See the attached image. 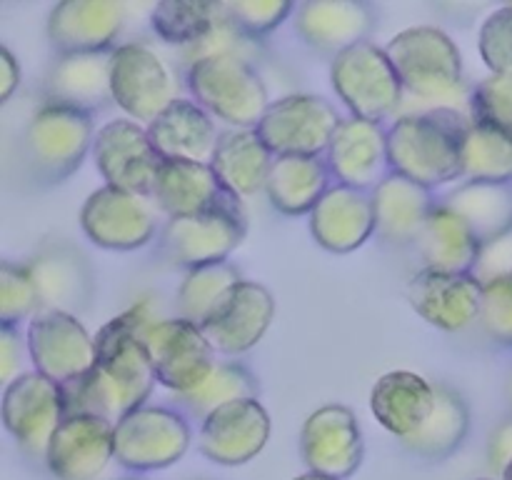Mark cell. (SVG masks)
<instances>
[{"label": "cell", "mask_w": 512, "mask_h": 480, "mask_svg": "<svg viewBox=\"0 0 512 480\" xmlns=\"http://www.w3.org/2000/svg\"><path fill=\"white\" fill-rule=\"evenodd\" d=\"M153 318L148 300L115 315L95 333V365L88 375L63 385L65 413H93L118 423L143 408L155 388V370L143 335Z\"/></svg>", "instance_id": "6da1fadb"}, {"label": "cell", "mask_w": 512, "mask_h": 480, "mask_svg": "<svg viewBox=\"0 0 512 480\" xmlns=\"http://www.w3.org/2000/svg\"><path fill=\"white\" fill-rule=\"evenodd\" d=\"M385 53L405 90L398 118L443 108L470 113L473 88L465 83L463 55L445 30L433 25L400 30L385 45Z\"/></svg>", "instance_id": "7a4b0ae2"}, {"label": "cell", "mask_w": 512, "mask_h": 480, "mask_svg": "<svg viewBox=\"0 0 512 480\" xmlns=\"http://www.w3.org/2000/svg\"><path fill=\"white\" fill-rule=\"evenodd\" d=\"M470 123V113L450 108L400 115L388 130L390 173L428 190L463 180V140Z\"/></svg>", "instance_id": "3957f363"}, {"label": "cell", "mask_w": 512, "mask_h": 480, "mask_svg": "<svg viewBox=\"0 0 512 480\" xmlns=\"http://www.w3.org/2000/svg\"><path fill=\"white\" fill-rule=\"evenodd\" d=\"M93 115L58 103H43L23 133V163L40 185H58L83 165L95 143Z\"/></svg>", "instance_id": "277c9868"}, {"label": "cell", "mask_w": 512, "mask_h": 480, "mask_svg": "<svg viewBox=\"0 0 512 480\" xmlns=\"http://www.w3.org/2000/svg\"><path fill=\"white\" fill-rule=\"evenodd\" d=\"M188 88L200 108L233 128H258L270 95L253 63L238 55H210L188 65Z\"/></svg>", "instance_id": "5b68a950"}, {"label": "cell", "mask_w": 512, "mask_h": 480, "mask_svg": "<svg viewBox=\"0 0 512 480\" xmlns=\"http://www.w3.org/2000/svg\"><path fill=\"white\" fill-rule=\"evenodd\" d=\"M330 80L353 118L383 123L385 118L398 115L403 108V83L385 48L370 40L335 55L330 65Z\"/></svg>", "instance_id": "8992f818"}, {"label": "cell", "mask_w": 512, "mask_h": 480, "mask_svg": "<svg viewBox=\"0 0 512 480\" xmlns=\"http://www.w3.org/2000/svg\"><path fill=\"white\" fill-rule=\"evenodd\" d=\"M113 103L135 123L150 125L180 98L175 75L153 48L125 43L110 50Z\"/></svg>", "instance_id": "52a82bcc"}, {"label": "cell", "mask_w": 512, "mask_h": 480, "mask_svg": "<svg viewBox=\"0 0 512 480\" xmlns=\"http://www.w3.org/2000/svg\"><path fill=\"white\" fill-rule=\"evenodd\" d=\"M340 123L343 118L325 98L293 93L273 100L255 130L275 158L285 155L323 158Z\"/></svg>", "instance_id": "ba28073f"}, {"label": "cell", "mask_w": 512, "mask_h": 480, "mask_svg": "<svg viewBox=\"0 0 512 480\" xmlns=\"http://www.w3.org/2000/svg\"><path fill=\"white\" fill-rule=\"evenodd\" d=\"M143 343L153 363L155 380L173 395L193 393L218 365L213 345L208 343L200 325L180 315L153 320L145 330Z\"/></svg>", "instance_id": "9c48e42d"}, {"label": "cell", "mask_w": 512, "mask_h": 480, "mask_svg": "<svg viewBox=\"0 0 512 480\" xmlns=\"http://www.w3.org/2000/svg\"><path fill=\"white\" fill-rule=\"evenodd\" d=\"M190 445V425L178 410L143 405L115 423V460L148 473L178 463Z\"/></svg>", "instance_id": "30bf717a"}, {"label": "cell", "mask_w": 512, "mask_h": 480, "mask_svg": "<svg viewBox=\"0 0 512 480\" xmlns=\"http://www.w3.org/2000/svg\"><path fill=\"white\" fill-rule=\"evenodd\" d=\"M158 210L150 195L103 185L85 200L80 228L98 248L135 250L148 245L158 233Z\"/></svg>", "instance_id": "8fae6325"}, {"label": "cell", "mask_w": 512, "mask_h": 480, "mask_svg": "<svg viewBox=\"0 0 512 480\" xmlns=\"http://www.w3.org/2000/svg\"><path fill=\"white\" fill-rule=\"evenodd\" d=\"M25 345L35 370L58 385L75 383L95 365V335L63 310H40L28 323Z\"/></svg>", "instance_id": "7c38bea8"}, {"label": "cell", "mask_w": 512, "mask_h": 480, "mask_svg": "<svg viewBox=\"0 0 512 480\" xmlns=\"http://www.w3.org/2000/svg\"><path fill=\"white\" fill-rule=\"evenodd\" d=\"M93 158L105 185L150 198L165 163L148 130L135 120H110L103 125L95 135Z\"/></svg>", "instance_id": "4fadbf2b"}, {"label": "cell", "mask_w": 512, "mask_h": 480, "mask_svg": "<svg viewBox=\"0 0 512 480\" xmlns=\"http://www.w3.org/2000/svg\"><path fill=\"white\" fill-rule=\"evenodd\" d=\"M63 385L38 370L18 375L3 390V425L15 443L30 455L45 458L55 430L65 418Z\"/></svg>", "instance_id": "5bb4252c"}, {"label": "cell", "mask_w": 512, "mask_h": 480, "mask_svg": "<svg viewBox=\"0 0 512 480\" xmlns=\"http://www.w3.org/2000/svg\"><path fill=\"white\" fill-rule=\"evenodd\" d=\"M300 455L310 473L333 480L350 478L365 455L363 433L353 410L338 403L313 410L300 430Z\"/></svg>", "instance_id": "9a60e30c"}, {"label": "cell", "mask_w": 512, "mask_h": 480, "mask_svg": "<svg viewBox=\"0 0 512 480\" xmlns=\"http://www.w3.org/2000/svg\"><path fill=\"white\" fill-rule=\"evenodd\" d=\"M43 460L58 480H98L115 460V423L93 413L65 415Z\"/></svg>", "instance_id": "2e32d148"}, {"label": "cell", "mask_w": 512, "mask_h": 480, "mask_svg": "<svg viewBox=\"0 0 512 480\" xmlns=\"http://www.w3.org/2000/svg\"><path fill=\"white\" fill-rule=\"evenodd\" d=\"M245 213H203L190 218H170L160 235V253L168 263L183 268L225 263L228 255L243 243Z\"/></svg>", "instance_id": "e0dca14e"}, {"label": "cell", "mask_w": 512, "mask_h": 480, "mask_svg": "<svg viewBox=\"0 0 512 480\" xmlns=\"http://www.w3.org/2000/svg\"><path fill=\"white\" fill-rule=\"evenodd\" d=\"M270 440V415L258 398L238 400L215 410L200 425V453L210 463L245 465L263 453Z\"/></svg>", "instance_id": "ac0fdd59"}, {"label": "cell", "mask_w": 512, "mask_h": 480, "mask_svg": "<svg viewBox=\"0 0 512 480\" xmlns=\"http://www.w3.org/2000/svg\"><path fill=\"white\" fill-rule=\"evenodd\" d=\"M408 303L415 313L440 330H465L480 315L483 283L473 273H443L420 268L408 280Z\"/></svg>", "instance_id": "d6986e66"}, {"label": "cell", "mask_w": 512, "mask_h": 480, "mask_svg": "<svg viewBox=\"0 0 512 480\" xmlns=\"http://www.w3.org/2000/svg\"><path fill=\"white\" fill-rule=\"evenodd\" d=\"M153 200L170 218H190L203 213H245L243 200L230 193L213 165L188 163V160H165L155 183Z\"/></svg>", "instance_id": "ffe728a7"}, {"label": "cell", "mask_w": 512, "mask_h": 480, "mask_svg": "<svg viewBox=\"0 0 512 480\" xmlns=\"http://www.w3.org/2000/svg\"><path fill=\"white\" fill-rule=\"evenodd\" d=\"M330 175L340 185L373 190L390 173L388 130L363 118H343L325 153Z\"/></svg>", "instance_id": "44dd1931"}, {"label": "cell", "mask_w": 512, "mask_h": 480, "mask_svg": "<svg viewBox=\"0 0 512 480\" xmlns=\"http://www.w3.org/2000/svg\"><path fill=\"white\" fill-rule=\"evenodd\" d=\"M120 30L123 5L115 0H63L53 5L45 23V35L58 55L108 53Z\"/></svg>", "instance_id": "7402d4cb"}, {"label": "cell", "mask_w": 512, "mask_h": 480, "mask_svg": "<svg viewBox=\"0 0 512 480\" xmlns=\"http://www.w3.org/2000/svg\"><path fill=\"white\" fill-rule=\"evenodd\" d=\"M275 315V300L265 285L243 280L230 293L223 308L203 325V333L215 353L243 355L263 340Z\"/></svg>", "instance_id": "603a6c76"}, {"label": "cell", "mask_w": 512, "mask_h": 480, "mask_svg": "<svg viewBox=\"0 0 512 480\" xmlns=\"http://www.w3.org/2000/svg\"><path fill=\"white\" fill-rule=\"evenodd\" d=\"M28 268L38 288L40 310H63L78 315L90 305L93 273L85 255L65 240L40 248Z\"/></svg>", "instance_id": "cb8c5ba5"}, {"label": "cell", "mask_w": 512, "mask_h": 480, "mask_svg": "<svg viewBox=\"0 0 512 480\" xmlns=\"http://www.w3.org/2000/svg\"><path fill=\"white\" fill-rule=\"evenodd\" d=\"M438 385L413 370H393L380 375L370 393V410L388 433L403 440L413 438L433 415Z\"/></svg>", "instance_id": "d4e9b609"}, {"label": "cell", "mask_w": 512, "mask_h": 480, "mask_svg": "<svg viewBox=\"0 0 512 480\" xmlns=\"http://www.w3.org/2000/svg\"><path fill=\"white\" fill-rule=\"evenodd\" d=\"M310 233L330 253H353L375 233L373 195L333 185L310 213Z\"/></svg>", "instance_id": "484cf974"}, {"label": "cell", "mask_w": 512, "mask_h": 480, "mask_svg": "<svg viewBox=\"0 0 512 480\" xmlns=\"http://www.w3.org/2000/svg\"><path fill=\"white\" fill-rule=\"evenodd\" d=\"M155 150L163 160H188V163H213L220 133L215 118L195 100L178 98L150 125H145Z\"/></svg>", "instance_id": "4316f807"}, {"label": "cell", "mask_w": 512, "mask_h": 480, "mask_svg": "<svg viewBox=\"0 0 512 480\" xmlns=\"http://www.w3.org/2000/svg\"><path fill=\"white\" fill-rule=\"evenodd\" d=\"M373 10L353 0H308L295 8V33L320 53L340 55L368 40Z\"/></svg>", "instance_id": "83f0119b"}, {"label": "cell", "mask_w": 512, "mask_h": 480, "mask_svg": "<svg viewBox=\"0 0 512 480\" xmlns=\"http://www.w3.org/2000/svg\"><path fill=\"white\" fill-rule=\"evenodd\" d=\"M375 233L390 245H415L438 203L433 193L398 173H388L373 190Z\"/></svg>", "instance_id": "f1b7e54d"}, {"label": "cell", "mask_w": 512, "mask_h": 480, "mask_svg": "<svg viewBox=\"0 0 512 480\" xmlns=\"http://www.w3.org/2000/svg\"><path fill=\"white\" fill-rule=\"evenodd\" d=\"M45 103L68 108L93 110L105 108L113 100L110 88V53L58 55L45 75Z\"/></svg>", "instance_id": "f546056e"}, {"label": "cell", "mask_w": 512, "mask_h": 480, "mask_svg": "<svg viewBox=\"0 0 512 480\" xmlns=\"http://www.w3.org/2000/svg\"><path fill=\"white\" fill-rule=\"evenodd\" d=\"M483 243L470 230V225L445 203H438L425 220L415 250L423 268L443 273H473Z\"/></svg>", "instance_id": "4dcf8cb0"}, {"label": "cell", "mask_w": 512, "mask_h": 480, "mask_svg": "<svg viewBox=\"0 0 512 480\" xmlns=\"http://www.w3.org/2000/svg\"><path fill=\"white\" fill-rule=\"evenodd\" d=\"M275 155L255 128H233L220 133L218 150L213 155V170L220 183L240 200L265 190L273 170Z\"/></svg>", "instance_id": "1f68e13d"}, {"label": "cell", "mask_w": 512, "mask_h": 480, "mask_svg": "<svg viewBox=\"0 0 512 480\" xmlns=\"http://www.w3.org/2000/svg\"><path fill=\"white\" fill-rule=\"evenodd\" d=\"M330 178L333 175H330L325 158L285 155V158H275L265 195L278 213L310 215L315 205L323 200V195L333 188Z\"/></svg>", "instance_id": "d6a6232c"}, {"label": "cell", "mask_w": 512, "mask_h": 480, "mask_svg": "<svg viewBox=\"0 0 512 480\" xmlns=\"http://www.w3.org/2000/svg\"><path fill=\"white\" fill-rule=\"evenodd\" d=\"M443 203L470 225L480 243H490L512 230V183L463 180Z\"/></svg>", "instance_id": "836d02e7"}, {"label": "cell", "mask_w": 512, "mask_h": 480, "mask_svg": "<svg viewBox=\"0 0 512 480\" xmlns=\"http://www.w3.org/2000/svg\"><path fill=\"white\" fill-rule=\"evenodd\" d=\"M470 430V410L463 395L448 385H438V403L428 423L403 440L405 448L423 460H445L465 443Z\"/></svg>", "instance_id": "e575fe53"}, {"label": "cell", "mask_w": 512, "mask_h": 480, "mask_svg": "<svg viewBox=\"0 0 512 480\" xmlns=\"http://www.w3.org/2000/svg\"><path fill=\"white\" fill-rule=\"evenodd\" d=\"M243 275L235 265L213 263V265H200V268H190L183 275L178 285V310L180 318L190 320V323L203 328L220 308L225 300L230 298L235 288L243 283Z\"/></svg>", "instance_id": "d590c367"}, {"label": "cell", "mask_w": 512, "mask_h": 480, "mask_svg": "<svg viewBox=\"0 0 512 480\" xmlns=\"http://www.w3.org/2000/svg\"><path fill=\"white\" fill-rule=\"evenodd\" d=\"M258 393V380H255V375L243 363H233V360L220 363L218 360L213 373L208 375V380L200 388H195L193 393L175 395V400L190 415L205 420L210 413L225 408V405L238 403V400L258 398Z\"/></svg>", "instance_id": "8d00e7d4"}, {"label": "cell", "mask_w": 512, "mask_h": 480, "mask_svg": "<svg viewBox=\"0 0 512 480\" xmlns=\"http://www.w3.org/2000/svg\"><path fill=\"white\" fill-rule=\"evenodd\" d=\"M463 180L512 183V138L473 120L463 140Z\"/></svg>", "instance_id": "74e56055"}, {"label": "cell", "mask_w": 512, "mask_h": 480, "mask_svg": "<svg viewBox=\"0 0 512 480\" xmlns=\"http://www.w3.org/2000/svg\"><path fill=\"white\" fill-rule=\"evenodd\" d=\"M218 20V3H200V0H165L158 3L150 13V25L160 40L168 45H190L200 43L213 30Z\"/></svg>", "instance_id": "f35d334b"}, {"label": "cell", "mask_w": 512, "mask_h": 480, "mask_svg": "<svg viewBox=\"0 0 512 480\" xmlns=\"http://www.w3.org/2000/svg\"><path fill=\"white\" fill-rule=\"evenodd\" d=\"M40 313V295L28 263L3 260L0 265V325L15 328Z\"/></svg>", "instance_id": "ab89813d"}, {"label": "cell", "mask_w": 512, "mask_h": 480, "mask_svg": "<svg viewBox=\"0 0 512 480\" xmlns=\"http://www.w3.org/2000/svg\"><path fill=\"white\" fill-rule=\"evenodd\" d=\"M263 48H260V40L245 35L233 20L225 13L223 3H218V20H215L213 30L205 35L200 43L190 45L183 50V58L188 60V65L198 63V60L210 58V55H238L253 63L255 58H260Z\"/></svg>", "instance_id": "60d3db41"}, {"label": "cell", "mask_w": 512, "mask_h": 480, "mask_svg": "<svg viewBox=\"0 0 512 480\" xmlns=\"http://www.w3.org/2000/svg\"><path fill=\"white\" fill-rule=\"evenodd\" d=\"M470 118L512 138V78L488 75L470 93Z\"/></svg>", "instance_id": "b9f144b4"}, {"label": "cell", "mask_w": 512, "mask_h": 480, "mask_svg": "<svg viewBox=\"0 0 512 480\" xmlns=\"http://www.w3.org/2000/svg\"><path fill=\"white\" fill-rule=\"evenodd\" d=\"M478 50L490 75L512 78V3L493 10L478 33Z\"/></svg>", "instance_id": "7bdbcfd3"}, {"label": "cell", "mask_w": 512, "mask_h": 480, "mask_svg": "<svg viewBox=\"0 0 512 480\" xmlns=\"http://www.w3.org/2000/svg\"><path fill=\"white\" fill-rule=\"evenodd\" d=\"M478 323L493 343L512 348V275L483 283Z\"/></svg>", "instance_id": "ee69618b"}, {"label": "cell", "mask_w": 512, "mask_h": 480, "mask_svg": "<svg viewBox=\"0 0 512 480\" xmlns=\"http://www.w3.org/2000/svg\"><path fill=\"white\" fill-rule=\"evenodd\" d=\"M228 18L250 38L260 40L270 30L278 28L298 5L288 0H225L223 3Z\"/></svg>", "instance_id": "f6af8a7d"}, {"label": "cell", "mask_w": 512, "mask_h": 480, "mask_svg": "<svg viewBox=\"0 0 512 480\" xmlns=\"http://www.w3.org/2000/svg\"><path fill=\"white\" fill-rule=\"evenodd\" d=\"M480 283H488L495 278H510L512 275V230L500 238L483 243L478 255V263L473 270Z\"/></svg>", "instance_id": "bcb514c9"}, {"label": "cell", "mask_w": 512, "mask_h": 480, "mask_svg": "<svg viewBox=\"0 0 512 480\" xmlns=\"http://www.w3.org/2000/svg\"><path fill=\"white\" fill-rule=\"evenodd\" d=\"M20 373V335L15 328L0 325V380L3 385L13 383Z\"/></svg>", "instance_id": "7dc6e473"}, {"label": "cell", "mask_w": 512, "mask_h": 480, "mask_svg": "<svg viewBox=\"0 0 512 480\" xmlns=\"http://www.w3.org/2000/svg\"><path fill=\"white\" fill-rule=\"evenodd\" d=\"M23 70L8 48H0V103H8L10 95L18 90Z\"/></svg>", "instance_id": "c3c4849f"}, {"label": "cell", "mask_w": 512, "mask_h": 480, "mask_svg": "<svg viewBox=\"0 0 512 480\" xmlns=\"http://www.w3.org/2000/svg\"><path fill=\"white\" fill-rule=\"evenodd\" d=\"M512 460V420L505 423L503 428L495 430L493 440H490V465H493L495 473L503 475V470L508 468Z\"/></svg>", "instance_id": "681fc988"}, {"label": "cell", "mask_w": 512, "mask_h": 480, "mask_svg": "<svg viewBox=\"0 0 512 480\" xmlns=\"http://www.w3.org/2000/svg\"><path fill=\"white\" fill-rule=\"evenodd\" d=\"M293 480H333V478H325V475H318V473H305V475H298V478Z\"/></svg>", "instance_id": "f907efd6"}, {"label": "cell", "mask_w": 512, "mask_h": 480, "mask_svg": "<svg viewBox=\"0 0 512 480\" xmlns=\"http://www.w3.org/2000/svg\"><path fill=\"white\" fill-rule=\"evenodd\" d=\"M500 480H512V460H510L508 468L503 470V475H500Z\"/></svg>", "instance_id": "816d5d0a"}]
</instances>
